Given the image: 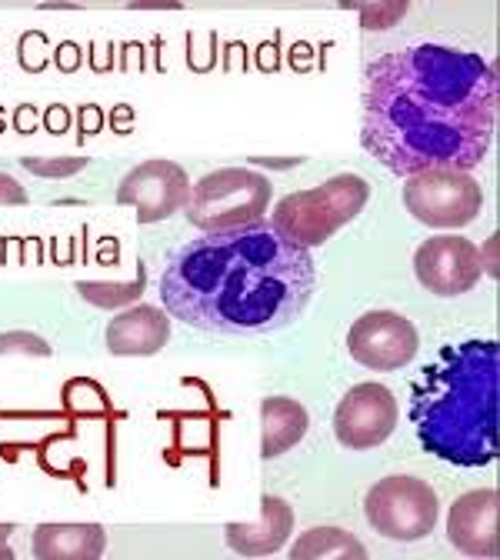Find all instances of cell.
Returning <instances> with one entry per match:
<instances>
[{
  "mask_svg": "<svg viewBox=\"0 0 500 560\" xmlns=\"http://www.w3.org/2000/svg\"><path fill=\"white\" fill-rule=\"evenodd\" d=\"M397 428V400L384 384H357L334 413V434L350 451L381 447Z\"/></svg>",
  "mask_w": 500,
  "mask_h": 560,
  "instance_id": "9",
  "label": "cell"
},
{
  "mask_svg": "<svg viewBox=\"0 0 500 560\" xmlns=\"http://www.w3.org/2000/svg\"><path fill=\"white\" fill-rule=\"evenodd\" d=\"M317 288L311 247L267 221L181 244L164 273L171 317L213 337H270L304 317Z\"/></svg>",
  "mask_w": 500,
  "mask_h": 560,
  "instance_id": "2",
  "label": "cell"
},
{
  "mask_svg": "<svg viewBox=\"0 0 500 560\" xmlns=\"http://www.w3.org/2000/svg\"><path fill=\"white\" fill-rule=\"evenodd\" d=\"M171 340V320L161 307L140 304L133 311L117 314L107 324V350L117 358H144Z\"/></svg>",
  "mask_w": 500,
  "mask_h": 560,
  "instance_id": "13",
  "label": "cell"
},
{
  "mask_svg": "<svg viewBox=\"0 0 500 560\" xmlns=\"http://www.w3.org/2000/svg\"><path fill=\"white\" fill-rule=\"evenodd\" d=\"M414 270L420 284L438 298H457L477 288L484 273L480 250L457 234H441L417 247Z\"/></svg>",
  "mask_w": 500,
  "mask_h": 560,
  "instance_id": "10",
  "label": "cell"
},
{
  "mask_svg": "<svg viewBox=\"0 0 500 560\" xmlns=\"http://www.w3.org/2000/svg\"><path fill=\"white\" fill-rule=\"evenodd\" d=\"M8 350H31V354H40V358L50 354V347L44 340H37L34 334H21V330L0 337V354H8Z\"/></svg>",
  "mask_w": 500,
  "mask_h": 560,
  "instance_id": "19",
  "label": "cell"
},
{
  "mask_svg": "<svg viewBox=\"0 0 500 560\" xmlns=\"http://www.w3.org/2000/svg\"><path fill=\"white\" fill-rule=\"evenodd\" d=\"M368 197H371V187L361 177L340 174V177H330L327 184H321L314 190H301V194L283 197L274 207L270 224L304 247H317V244L330 241L347 221H353L357 214H361Z\"/></svg>",
  "mask_w": 500,
  "mask_h": 560,
  "instance_id": "4",
  "label": "cell"
},
{
  "mask_svg": "<svg viewBox=\"0 0 500 560\" xmlns=\"http://www.w3.org/2000/svg\"><path fill=\"white\" fill-rule=\"evenodd\" d=\"M497 340L444 347L410 394L420 447L454 467L493 464L497 444Z\"/></svg>",
  "mask_w": 500,
  "mask_h": 560,
  "instance_id": "3",
  "label": "cell"
},
{
  "mask_svg": "<svg viewBox=\"0 0 500 560\" xmlns=\"http://www.w3.org/2000/svg\"><path fill=\"white\" fill-rule=\"evenodd\" d=\"M31 171H44V177H67L70 171H81L84 161H27Z\"/></svg>",
  "mask_w": 500,
  "mask_h": 560,
  "instance_id": "20",
  "label": "cell"
},
{
  "mask_svg": "<svg viewBox=\"0 0 500 560\" xmlns=\"http://www.w3.org/2000/svg\"><path fill=\"white\" fill-rule=\"evenodd\" d=\"M404 203L427 228H467L480 214L484 190L464 171H420L407 177Z\"/></svg>",
  "mask_w": 500,
  "mask_h": 560,
  "instance_id": "7",
  "label": "cell"
},
{
  "mask_svg": "<svg viewBox=\"0 0 500 560\" xmlns=\"http://www.w3.org/2000/svg\"><path fill=\"white\" fill-rule=\"evenodd\" d=\"M438 494L417 477H384L364 498L371 527L391 540H420L438 524Z\"/></svg>",
  "mask_w": 500,
  "mask_h": 560,
  "instance_id": "6",
  "label": "cell"
},
{
  "mask_svg": "<svg viewBox=\"0 0 500 560\" xmlns=\"http://www.w3.org/2000/svg\"><path fill=\"white\" fill-rule=\"evenodd\" d=\"M117 197L120 203L137 207L140 221L151 224L171 218L187 203V174L171 161H148L124 177Z\"/></svg>",
  "mask_w": 500,
  "mask_h": 560,
  "instance_id": "11",
  "label": "cell"
},
{
  "mask_svg": "<svg viewBox=\"0 0 500 560\" xmlns=\"http://www.w3.org/2000/svg\"><path fill=\"white\" fill-rule=\"evenodd\" d=\"M270 200V180L254 171H218L197 184L190 203H187V218L197 228L207 231H228V228H244L260 221Z\"/></svg>",
  "mask_w": 500,
  "mask_h": 560,
  "instance_id": "5",
  "label": "cell"
},
{
  "mask_svg": "<svg viewBox=\"0 0 500 560\" xmlns=\"http://www.w3.org/2000/svg\"><path fill=\"white\" fill-rule=\"evenodd\" d=\"M27 194L18 180H11L8 174H0V203H24Z\"/></svg>",
  "mask_w": 500,
  "mask_h": 560,
  "instance_id": "21",
  "label": "cell"
},
{
  "mask_svg": "<svg viewBox=\"0 0 500 560\" xmlns=\"http://www.w3.org/2000/svg\"><path fill=\"white\" fill-rule=\"evenodd\" d=\"M417 327L394 311H371L357 317L347 334L350 358L368 371H400L417 358Z\"/></svg>",
  "mask_w": 500,
  "mask_h": 560,
  "instance_id": "8",
  "label": "cell"
},
{
  "mask_svg": "<svg viewBox=\"0 0 500 560\" xmlns=\"http://www.w3.org/2000/svg\"><path fill=\"white\" fill-rule=\"evenodd\" d=\"M291 557H368V550L361 547V540L344 534V530H334V527H321V530H311L301 537V544L291 550Z\"/></svg>",
  "mask_w": 500,
  "mask_h": 560,
  "instance_id": "17",
  "label": "cell"
},
{
  "mask_svg": "<svg viewBox=\"0 0 500 560\" xmlns=\"http://www.w3.org/2000/svg\"><path fill=\"white\" fill-rule=\"evenodd\" d=\"M307 434V410L291 397H267L260 404V457L274 460L298 447Z\"/></svg>",
  "mask_w": 500,
  "mask_h": 560,
  "instance_id": "15",
  "label": "cell"
},
{
  "mask_svg": "<svg viewBox=\"0 0 500 560\" xmlns=\"http://www.w3.org/2000/svg\"><path fill=\"white\" fill-rule=\"evenodd\" d=\"M497 490H470L447 521L454 547L467 557H497Z\"/></svg>",
  "mask_w": 500,
  "mask_h": 560,
  "instance_id": "12",
  "label": "cell"
},
{
  "mask_svg": "<svg viewBox=\"0 0 500 560\" xmlns=\"http://www.w3.org/2000/svg\"><path fill=\"white\" fill-rule=\"evenodd\" d=\"M291 527H294V511L280 498H264L260 501V521L257 524H231L228 544L234 553L264 557V553H274L277 547L288 544Z\"/></svg>",
  "mask_w": 500,
  "mask_h": 560,
  "instance_id": "14",
  "label": "cell"
},
{
  "mask_svg": "<svg viewBox=\"0 0 500 560\" xmlns=\"http://www.w3.org/2000/svg\"><path fill=\"white\" fill-rule=\"evenodd\" d=\"M104 550V530L97 524H44L34 534V553L50 560V557H101Z\"/></svg>",
  "mask_w": 500,
  "mask_h": 560,
  "instance_id": "16",
  "label": "cell"
},
{
  "mask_svg": "<svg viewBox=\"0 0 500 560\" xmlns=\"http://www.w3.org/2000/svg\"><path fill=\"white\" fill-rule=\"evenodd\" d=\"M140 291H144V280H137V284H127V288H97V284H81V294L101 307H117L124 304L127 298H137Z\"/></svg>",
  "mask_w": 500,
  "mask_h": 560,
  "instance_id": "18",
  "label": "cell"
},
{
  "mask_svg": "<svg viewBox=\"0 0 500 560\" xmlns=\"http://www.w3.org/2000/svg\"><path fill=\"white\" fill-rule=\"evenodd\" d=\"M497 127V70L470 50L410 44L364 70L361 140L394 174L470 171Z\"/></svg>",
  "mask_w": 500,
  "mask_h": 560,
  "instance_id": "1",
  "label": "cell"
}]
</instances>
